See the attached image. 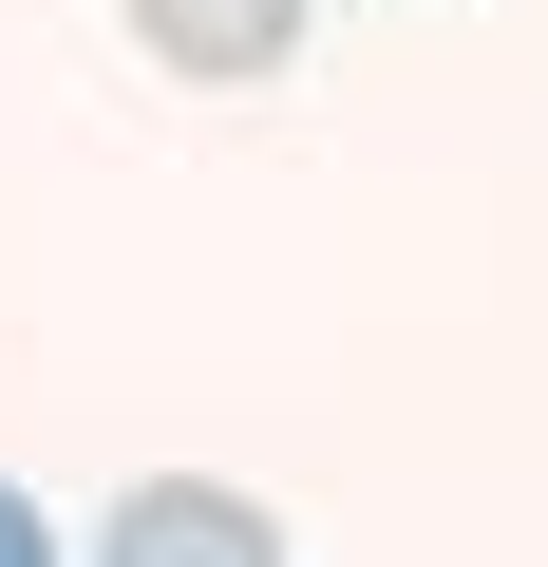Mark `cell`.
Listing matches in <instances>:
<instances>
[{"label":"cell","mask_w":548,"mask_h":567,"mask_svg":"<svg viewBox=\"0 0 548 567\" xmlns=\"http://www.w3.org/2000/svg\"><path fill=\"white\" fill-rule=\"evenodd\" d=\"M133 58L246 95V76H285V58H303V0H133Z\"/></svg>","instance_id":"2"},{"label":"cell","mask_w":548,"mask_h":567,"mask_svg":"<svg viewBox=\"0 0 548 567\" xmlns=\"http://www.w3.org/2000/svg\"><path fill=\"white\" fill-rule=\"evenodd\" d=\"M0 567H58V529H39V492H0Z\"/></svg>","instance_id":"3"},{"label":"cell","mask_w":548,"mask_h":567,"mask_svg":"<svg viewBox=\"0 0 548 567\" xmlns=\"http://www.w3.org/2000/svg\"><path fill=\"white\" fill-rule=\"evenodd\" d=\"M95 567H285V511L227 492V473H133L114 529H95Z\"/></svg>","instance_id":"1"}]
</instances>
